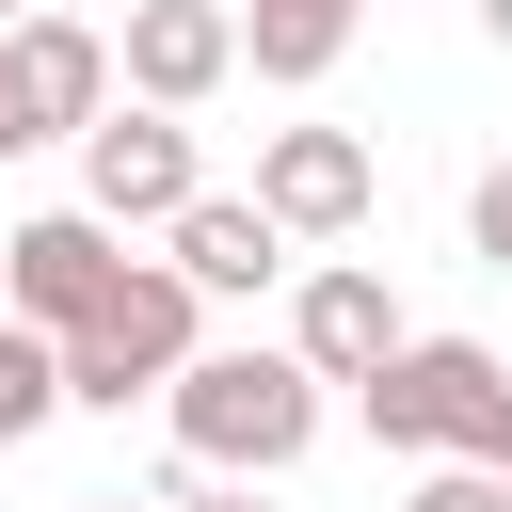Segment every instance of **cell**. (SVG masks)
I'll use <instances>...</instances> for the list:
<instances>
[{"instance_id":"obj_18","label":"cell","mask_w":512,"mask_h":512,"mask_svg":"<svg viewBox=\"0 0 512 512\" xmlns=\"http://www.w3.org/2000/svg\"><path fill=\"white\" fill-rule=\"evenodd\" d=\"M16 16H32V0H0V32H16Z\"/></svg>"},{"instance_id":"obj_17","label":"cell","mask_w":512,"mask_h":512,"mask_svg":"<svg viewBox=\"0 0 512 512\" xmlns=\"http://www.w3.org/2000/svg\"><path fill=\"white\" fill-rule=\"evenodd\" d=\"M480 32H496V48H512V0H480Z\"/></svg>"},{"instance_id":"obj_6","label":"cell","mask_w":512,"mask_h":512,"mask_svg":"<svg viewBox=\"0 0 512 512\" xmlns=\"http://www.w3.org/2000/svg\"><path fill=\"white\" fill-rule=\"evenodd\" d=\"M112 80H128V112H176V128H192V112L240 80V16H224V0H128Z\"/></svg>"},{"instance_id":"obj_5","label":"cell","mask_w":512,"mask_h":512,"mask_svg":"<svg viewBox=\"0 0 512 512\" xmlns=\"http://www.w3.org/2000/svg\"><path fill=\"white\" fill-rule=\"evenodd\" d=\"M112 272H128V256H112V224H80V208H32V224L0 240V320L64 352V336L112 304Z\"/></svg>"},{"instance_id":"obj_12","label":"cell","mask_w":512,"mask_h":512,"mask_svg":"<svg viewBox=\"0 0 512 512\" xmlns=\"http://www.w3.org/2000/svg\"><path fill=\"white\" fill-rule=\"evenodd\" d=\"M48 416H64V352H48V336H16V320H0V448H32V432H48Z\"/></svg>"},{"instance_id":"obj_8","label":"cell","mask_w":512,"mask_h":512,"mask_svg":"<svg viewBox=\"0 0 512 512\" xmlns=\"http://www.w3.org/2000/svg\"><path fill=\"white\" fill-rule=\"evenodd\" d=\"M400 336H416V320H400V288H384V272H352V256H336V272H304V304H288V368H304V384H384V368H400Z\"/></svg>"},{"instance_id":"obj_9","label":"cell","mask_w":512,"mask_h":512,"mask_svg":"<svg viewBox=\"0 0 512 512\" xmlns=\"http://www.w3.org/2000/svg\"><path fill=\"white\" fill-rule=\"evenodd\" d=\"M0 64H16L32 144H80V128L112 112V32H80V16H16V32H0Z\"/></svg>"},{"instance_id":"obj_14","label":"cell","mask_w":512,"mask_h":512,"mask_svg":"<svg viewBox=\"0 0 512 512\" xmlns=\"http://www.w3.org/2000/svg\"><path fill=\"white\" fill-rule=\"evenodd\" d=\"M464 240H480V256L512 272V160H480V192H464Z\"/></svg>"},{"instance_id":"obj_4","label":"cell","mask_w":512,"mask_h":512,"mask_svg":"<svg viewBox=\"0 0 512 512\" xmlns=\"http://www.w3.org/2000/svg\"><path fill=\"white\" fill-rule=\"evenodd\" d=\"M192 192H208V160H192V128H176V112H128V96H112V112L80 128V224H112V240H128V224H176Z\"/></svg>"},{"instance_id":"obj_13","label":"cell","mask_w":512,"mask_h":512,"mask_svg":"<svg viewBox=\"0 0 512 512\" xmlns=\"http://www.w3.org/2000/svg\"><path fill=\"white\" fill-rule=\"evenodd\" d=\"M400 512H512V480H496V464H416Z\"/></svg>"},{"instance_id":"obj_2","label":"cell","mask_w":512,"mask_h":512,"mask_svg":"<svg viewBox=\"0 0 512 512\" xmlns=\"http://www.w3.org/2000/svg\"><path fill=\"white\" fill-rule=\"evenodd\" d=\"M400 464H512V368L480 336H400L384 384H352Z\"/></svg>"},{"instance_id":"obj_11","label":"cell","mask_w":512,"mask_h":512,"mask_svg":"<svg viewBox=\"0 0 512 512\" xmlns=\"http://www.w3.org/2000/svg\"><path fill=\"white\" fill-rule=\"evenodd\" d=\"M224 16H240V64H256V80H320L368 0H224Z\"/></svg>"},{"instance_id":"obj_16","label":"cell","mask_w":512,"mask_h":512,"mask_svg":"<svg viewBox=\"0 0 512 512\" xmlns=\"http://www.w3.org/2000/svg\"><path fill=\"white\" fill-rule=\"evenodd\" d=\"M0 160H32V112H16V64H0Z\"/></svg>"},{"instance_id":"obj_7","label":"cell","mask_w":512,"mask_h":512,"mask_svg":"<svg viewBox=\"0 0 512 512\" xmlns=\"http://www.w3.org/2000/svg\"><path fill=\"white\" fill-rule=\"evenodd\" d=\"M368 192H384V160H368L352 128H272V144H256V224H272V240H352Z\"/></svg>"},{"instance_id":"obj_15","label":"cell","mask_w":512,"mask_h":512,"mask_svg":"<svg viewBox=\"0 0 512 512\" xmlns=\"http://www.w3.org/2000/svg\"><path fill=\"white\" fill-rule=\"evenodd\" d=\"M144 512H256V480H192V464H176V480H160Z\"/></svg>"},{"instance_id":"obj_10","label":"cell","mask_w":512,"mask_h":512,"mask_svg":"<svg viewBox=\"0 0 512 512\" xmlns=\"http://www.w3.org/2000/svg\"><path fill=\"white\" fill-rule=\"evenodd\" d=\"M160 272H176L192 304H256V288L288 272V240L256 224V192H192V208L160 224Z\"/></svg>"},{"instance_id":"obj_19","label":"cell","mask_w":512,"mask_h":512,"mask_svg":"<svg viewBox=\"0 0 512 512\" xmlns=\"http://www.w3.org/2000/svg\"><path fill=\"white\" fill-rule=\"evenodd\" d=\"M96 512H128V496H96Z\"/></svg>"},{"instance_id":"obj_20","label":"cell","mask_w":512,"mask_h":512,"mask_svg":"<svg viewBox=\"0 0 512 512\" xmlns=\"http://www.w3.org/2000/svg\"><path fill=\"white\" fill-rule=\"evenodd\" d=\"M496 480H512V464H496Z\"/></svg>"},{"instance_id":"obj_3","label":"cell","mask_w":512,"mask_h":512,"mask_svg":"<svg viewBox=\"0 0 512 512\" xmlns=\"http://www.w3.org/2000/svg\"><path fill=\"white\" fill-rule=\"evenodd\" d=\"M192 320H208V304H192V288H176L160 256H128V272H112V304H96L80 336H64V400H80V416H128V400H160V384H176V368L208 352Z\"/></svg>"},{"instance_id":"obj_1","label":"cell","mask_w":512,"mask_h":512,"mask_svg":"<svg viewBox=\"0 0 512 512\" xmlns=\"http://www.w3.org/2000/svg\"><path fill=\"white\" fill-rule=\"evenodd\" d=\"M160 416H176V464L192 480H288L320 448V384L288 352H192L160 384Z\"/></svg>"}]
</instances>
